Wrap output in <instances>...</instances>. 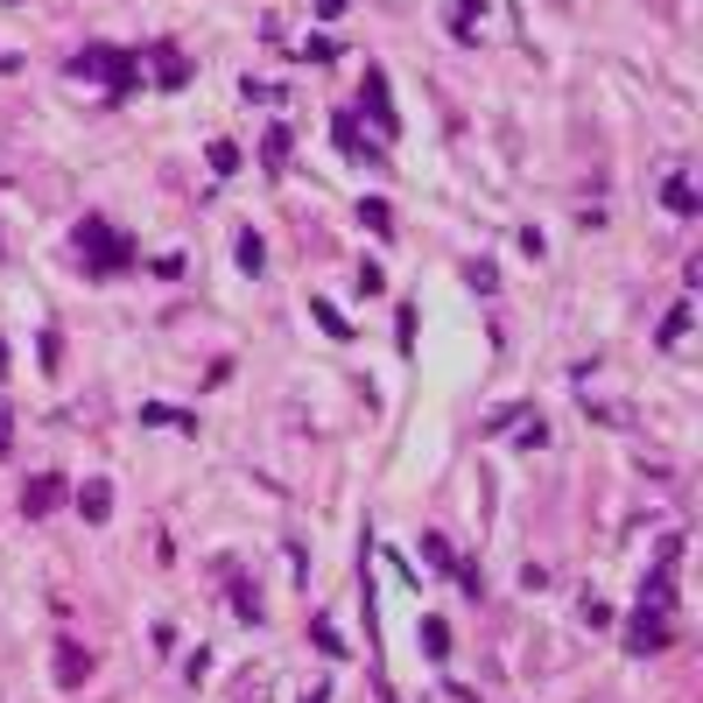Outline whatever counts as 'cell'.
Returning <instances> with one entry per match:
<instances>
[{
    "label": "cell",
    "instance_id": "1",
    "mask_svg": "<svg viewBox=\"0 0 703 703\" xmlns=\"http://www.w3.org/2000/svg\"><path fill=\"white\" fill-rule=\"evenodd\" d=\"M676 563H682V535H668L654 577L640 585V612L626 626V654H662L676 640Z\"/></svg>",
    "mask_w": 703,
    "mask_h": 703
},
{
    "label": "cell",
    "instance_id": "2",
    "mask_svg": "<svg viewBox=\"0 0 703 703\" xmlns=\"http://www.w3.org/2000/svg\"><path fill=\"white\" fill-rule=\"evenodd\" d=\"M71 247H78V261H85V275H127L134 261H141V253H134V239H120L106 218H85L78 233H71Z\"/></svg>",
    "mask_w": 703,
    "mask_h": 703
},
{
    "label": "cell",
    "instance_id": "3",
    "mask_svg": "<svg viewBox=\"0 0 703 703\" xmlns=\"http://www.w3.org/2000/svg\"><path fill=\"white\" fill-rule=\"evenodd\" d=\"M78 78H106V92L120 99V92H134V85H141V57H127V50H113V42H92V50L78 57Z\"/></svg>",
    "mask_w": 703,
    "mask_h": 703
},
{
    "label": "cell",
    "instance_id": "4",
    "mask_svg": "<svg viewBox=\"0 0 703 703\" xmlns=\"http://www.w3.org/2000/svg\"><path fill=\"white\" fill-rule=\"evenodd\" d=\"M359 106L373 113V134H380V141H394V134H401L394 99H387V71H366V92H359Z\"/></svg>",
    "mask_w": 703,
    "mask_h": 703
},
{
    "label": "cell",
    "instance_id": "5",
    "mask_svg": "<svg viewBox=\"0 0 703 703\" xmlns=\"http://www.w3.org/2000/svg\"><path fill=\"white\" fill-rule=\"evenodd\" d=\"M57 506H64V478H57V472H42V478H28V486H22V514L28 520L57 514Z\"/></svg>",
    "mask_w": 703,
    "mask_h": 703
},
{
    "label": "cell",
    "instance_id": "6",
    "mask_svg": "<svg viewBox=\"0 0 703 703\" xmlns=\"http://www.w3.org/2000/svg\"><path fill=\"white\" fill-rule=\"evenodd\" d=\"M78 514L92 520V528H106V520H113V486H106V478H85V486H78Z\"/></svg>",
    "mask_w": 703,
    "mask_h": 703
},
{
    "label": "cell",
    "instance_id": "7",
    "mask_svg": "<svg viewBox=\"0 0 703 703\" xmlns=\"http://www.w3.org/2000/svg\"><path fill=\"white\" fill-rule=\"evenodd\" d=\"M85 676H92V654H85L78 640H57V682H64V690H78Z\"/></svg>",
    "mask_w": 703,
    "mask_h": 703
},
{
    "label": "cell",
    "instance_id": "8",
    "mask_svg": "<svg viewBox=\"0 0 703 703\" xmlns=\"http://www.w3.org/2000/svg\"><path fill=\"white\" fill-rule=\"evenodd\" d=\"M141 423L148 429H176V437H198V415L190 409H162V401H141Z\"/></svg>",
    "mask_w": 703,
    "mask_h": 703
},
{
    "label": "cell",
    "instance_id": "9",
    "mask_svg": "<svg viewBox=\"0 0 703 703\" xmlns=\"http://www.w3.org/2000/svg\"><path fill=\"white\" fill-rule=\"evenodd\" d=\"M690 324H696V310H690V296H682V303H676V310H668V317H662V331H654V346H662V352H676L682 338H690Z\"/></svg>",
    "mask_w": 703,
    "mask_h": 703
},
{
    "label": "cell",
    "instance_id": "10",
    "mask_svg": "<svg viewBox=\"0 0 703 703\" xmlns=\"http://www.w3.org/2000/svg\"><path fill=\"white\" fill-rule=\"evenodd\" d=\"M662 204H668V212H676V218H696V204H703V198H696V184H690V176L676 170V176H668V184H662Z\"/></svg>",
    "mask_w": 703,
    "mask_h": 703
},
{
    "label": "cell",
    "instance_id": "11",
    "mask_svg": "<svg viewBox=\"0 0 703 703\" xmlns=\"http://www.w3.org/2000/svg\"><path fill=\"white\" fill-rule=\"evenodd\" d=\"M148 64H155L162 92H176V85H184V50H176V42H155V50H148Z\"/></svg>",
    "mask_w": 703,
    "mask_h": 703
},
{
    "label": "cell",
    "instance_id": "12",
    "mask_svg": "<svg viewBox=\"0 0 703 703\" xmlns=\"http://www.w3.org/2000/svg\"><path fill=\"white\" fill-rule=\"evenodd\" d=\"M423 654L429 662H451V626L443 619H423Z\"/></svg>",
    "mask_w": 703,
    "mask_h": 703
},
{
    "label": "cell",
    "instance_id": "13",
    "mask_svg": "<svg viewBox=\"0 0 703 703\" xmlns=\"http://www.w3.org/2000/svg\"><path fill=\"white\" fill-rule=\"evenodd\" d=\"M289 141H296L289 127H267V134H261V155H267V170H281V162H289Z\"/></svg>",
    "mask_w": 703,
    "mask_h": 703
},
{
    "label": "cell",
    "instance_id": "14",
    "mask_svg": "<svg viewBox=\"0 0 703 703\" xmlns=\"http://www.w3.org/2000/svg\"><path fill=\"white\" fill-rule=\"evenodd\" d=\"M239 267H247V275H261V267H267V239L261 233H239Z\"/></svg>",
    "mask_w": 703,
    "mask_h": 703
},
{
    "label": "cell",
    "instance_id": "15",
    "mask_svg": "<svg viewBox=\"0 0 703 703\" xmlns=\"http://www.w3.org/2000/svg\"><path fill=\"white\" fill-rule=\"evenodd\" d=\"M331 134H338V148H346V155H366V141H359V113H338Z\"/></svg>",
    "mask_w": 703,
    "mask_h": 703
},
{
    "label": "cell",
    "instance_id": "16",
    "mask_svg": "<svg viewBox=\"0 0 703 703\" xmlns=\"http://www.w3.org/2000/svg\"><path fill=\"white\" fill-rule=\"evenodd\" d=\"M423 563H429V570H457V556H451L443 535H423Z\"/></svg>",
    "mask_w": 703,
    "mask_h": 703
},
{
    "label": "cell",
    "instance_id": "17",
    "mask_svg": "<svg viewBox=\"0 0 703 703\" xmlns=\"http://www.w3.org/2000/svg\"><path fill=\"white\" fill-rule=\"evenodd\" d=\"M359 218H366V226H373V233H387V226H394V212H387V204H380V198H359Z\"/></svg>",
    "mask_w": 703,
    "mask_h": 703
},
{
    "label": "cell",
    "instance_id": "18",
    "mask_svg": "<svg viewBox=\"0 0 703 703\" xmlns=\"http://www.w3.org/2000/svg\"><path fill=\"white\" fill-rule=\"evenodd\" d=\"M233 612H239V619H253V626H261V598H253V585H233Z\"/></svg>",
    "mask_w": 703,
    "mask_h": 703
},
{
    "label": "cell",
    "instance_id": "19",
    "mask_svg": "<svg viewBox=\"0 0 703 703\" xmlns=\"http://www.w3.org/2000/svg\"><path fill=\"white\" fill-rule=\"evenodd\" d=\"M310 310H317V324H324V331H331V338H352V324L338 317V303H310Z\"/></svg>",
    "mask_w": 703,
    "mask_h": 703
},
{
    "label": "cell",
    "instance_id": "20",
    "mask_svg": "<svg viewBox=\"0 0 703 703\" xmlns=\"http://www.w3.org/2000/svg\"><path fill=\"white\" fill-rule=\"evenodd\" d=\"M212 170H218V176L239 170V148H233V141H212Z\"/></svg>",
    "mask_w": 703,
    "mask_h": 703
},
{
    "label": "cell",
    "instance_id": "21",
    "mask_svg": "<svg viewBox=\"0 0 703 703\" xmlns=\"http://www.w3.org/2000/svg\"><path fill=\"white\" fill-rule=\"evenodd\" d=\"M310 633H317V648H324V654H346V640H338V626H331V619H317Z\"/></svg>",
    "mask_w": 703,
    "mask_h": 703
},
{
    "label": "cell",
    "instance_id": "22",
    "mask_svg": "<svg viewBox=\"0 0 703 703\" xmlns=\"http://www.w3.org/2000/svg\"><path fill=\"white\" fill-rule=\"evenodd\" d=\"M359 289H366V296H380V289H387V275H380V261H366V267H359Z\"/></svg>",
    "mask_w": 703,
    "mask_h": 703
},
{
    "label": "cell",
    "instance_id": "23",
    "mask_svg": "<svg viewBox=\"0 0 703 703\" xmlns=\"http://www.w3.org/2000/svg\"><path fill=\"white\" fill-rule=\"evenodd\" d=\"M8 443H14V415L0 409V451H8Z\"/></svg>",
    "mask_w": 703,
    "mask_h": 703
},
{
    "label": "cell",
    "instance_id": "24",
    "mask_svg": "<svg viewBox=\"0 0 703 703\" xmlns=\"http://www.w3.org/2000/svg\"><path fill=\"white\" fill-rule=\"evenodd\" d=\"M0 373H8V338H0Z\"/></svg>",
    "mask_w": 703,
    "mask_h": 703
},
{
    "label": "cell",
    "instance_id": "25",
    "mask_svg": "<svg viewBox=\"0 0 703 703\" xmlns=\"http://www.w3.org/2000/svg\"><path fill=\"white\" fill-rule=\"evenodd\" d=\"M0 71H14V57H8V50H0Z\"/></svg>",
    "mask_w": 703,
    "mask_h": 703
}]
</instances>
